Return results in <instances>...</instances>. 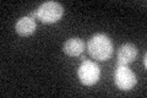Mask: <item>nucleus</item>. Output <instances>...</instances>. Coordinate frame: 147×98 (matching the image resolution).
Returning <instances> with one entry per match:
<instances>
[{
	"mask_svg": "<svg viewBox=\"0 0 147 98\" xmlns=\"http://www.w3.org/2000/svg\"><path fill=\"white\" fill-rule=\"evenodd\" d=\"M87 49L93 59L104 62V60L109 59L110 55L113 54V43L105 34L98 33L94 34L88 41Z\"/></svg>",
	"mask_w": 147,
	"mask_h": 98,
	"instance_id": "1",
	"label": "nucleus"
},
{
	"mask_svg": "<svg viewBox=\"0 0 147 98\" xmlns=\"http://www.w3.org/2000/svg\"><path fill=\"white\" fill-rule=\"evenodd\" d=\"M36 14H37V18L42 22L54 23V22H58L64 14V7L59 3L47 1L37 9Z\"/></svg>",
	"mask_w": 147,
	"mask_h": 98,
	"instance_id": "2",
	"label": "nucleus"
},
{
	"mask_svg": "<svg viewBox=\"0 0 147 98\" xmlns=\"http://www.w3.org/2000/svg\"><path fill=\"white\" fill-rule=\"evenodd\" d=\"M136 75L126 65H118L114 72V82L121 91H129L136 85Z\"/></svg>",
	"mask_w": 147,
	"mask_h": 98,
	"instance_id": "3",
	"label": "nucleus"
},
{
	"mask_svg": "<svg viewBox=\"0 0 147 98\" xmlns=\"http://www.w3.org/2000/svg\"><path fill=\"white\" fill-rule=\"evenodd\" d=\"M79 78L85 86H92L99 80L100 70L99 66L93 62L86 60L79 68Z\"/></svg>",
	"mask_w": 147,
	"mask_h": 98,
	"instance_id": "4",
	"label": "nucleus"
},
{
	"mask_svg": "<svg viewBox=\"0 0 147 98\" xmlns=\"http://www.w3.org/2000/svg\"><path fill=\"white\" fill-rule=\"evenodd\" d=\"M137 57V48L135 44L126 43L120 47L118 52V65H127L132 63Z\"/></svg>",
	"mask_w": 147,
	"mask_h": 98,
	"instance_id": "5",
	"label": "nucleus"
},
{
	"mask_svg": "<svg viewBox=\"0 0 147 98\" xmlns=\"http://www.w3.org/2000/svg\"><path fill=\"white\" fill-rule=\"evenodd\" d=\"M36 27L37 25H36L34 18H32L31 16H26V17L18 18L15 25V30L20 36L28 37L36 31Z\"/></svg>",
	"mask_w": 147,
	"mask_h": 98,
	"instance_id": "6",
	"label": "nucleus"
},
{
	"mask_svg": "<svg viewBox=\"0 0 147 98\" xmlns=\"http://www.w3.org/2000/svg\"><path fill=\"white\" fill-rule=\"evenodd\" d=\"M64 53L70 57H80L85 50V43L80 38H71L67 39L63 47Z\"/></svg>",
	"mask_w": 147,
	"mask_h": 98,
	"instance_id": "7",
	"label": "nucleus"
},
{
	"mask_svg": "<svg viewBox=\"0 0 147 98\" xmlns=\"http://www.w3.org/2000/svg\"><path fill=\"white\" fill-rule=\"evenodd\" d=\"M146 59H147V55L145 54V55H144V66H145V68H147V60H146Z\"/></svg>",
	"mask_w": 147,
	"mask_h": 98,
	"instance_id": "8",
	"label": "nucleus"
}]
</instances>
